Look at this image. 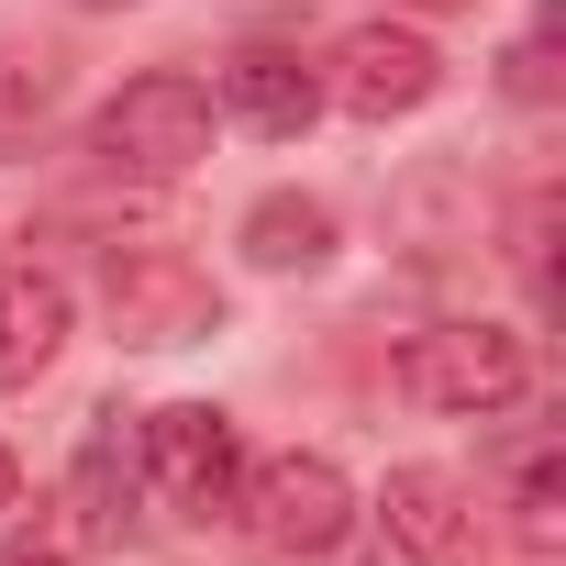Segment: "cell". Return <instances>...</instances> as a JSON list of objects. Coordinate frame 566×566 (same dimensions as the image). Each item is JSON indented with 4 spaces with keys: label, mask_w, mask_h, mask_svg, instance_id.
<instances>
[{
    "label": "cell",
    "mask_w": 566,
    "mask_h": 566,
    "mask_svg": "<svg viewBox=\"0 0 566 566\" xmlns=\"http://www.w3.org/2000/svg\"><path fill=\"white\" fill-rule=\"evenodd\" d=\"M0 566H67V544H34L23 533V544H0Z\"/></svg>",
    "instance_id": "cell-14"
},
{
    "label": "cell",
    "mask_w": 566,
    "mask_h": 566,
    "mask_svg": "<svg viewBox=\"0 0 566 566\" xmlns=\"http://www.w3.org/2000/svg\"><path fill=\"white\" fill-rule=\"evenodd\" d=\"M101 290H112V323H123V345H200V334H222V290H211V277L189 266V255H167V244H112V277H101Z\"/></svg>",
    "instance_id": "cell-6"
},
{
    "label": "cell",
    "mask_w": 566,
    "mask_h": 566,
    "mask_svg": "<svg viewBox=\"0 0 566 566\" xmlns=\"http://www.w3.org/2000/svg\"><path fill=\"white\" fill-rule=\"evenodd\" d=\"M134 455H145V489L178 500L189 522L233 511V489H244V433H233V411H211V400L134 411Z\"/></svg>",
    "instance_id": "cell-4"
},
{
    "label": "cell",
    "mask_w": 566,
    "mask_h": 566,
    "mask_svg": "<svg viewBox=\"0 0 566 566\" xmlns=\"http://www.w3.org/2000/svg\"><path fill=\"white\" fill-rule=\"evenodd\" d=\"M67 12H134V0H67Z\"/></svg>",
    "instance_id": "cell-16"
},
{
    "label": "cell",
    "mask_w": 566,
    "mask_h": 566,
    "mask_svg": "<svg viewBox=\"0 0 566 566\" xmlns=\"http://www.w3.org/2000/svg\"><path fill=\"white\" fill-rule=\"evenodd\" d=\"M211 112H222V123H244V134H266V145H290V134H312V123H323V67H312V56H290V45H244V56H222Z\"/></svg>",
    "instance_id": "cell-8"
},
{
    "label": "cell",
    "mask_w": 566,
    "mask_h": 566,
    "mask_svg": "<svg viewBox=\"0 0 566 566\" xmlns=\"http://www.w3.org/2000/svg\"><path fill=\"white\" fill-rule=\"evenodd\" d=\"M233 522H244V544L312 566V555H334L356 533V489H345L334 455H255L244 489H233Z\"/></svg>",
    "instance_id": "cell-3"
},
{
    "label": "cell",
    "mask_w": 566,
    "mask_h": 566,
    "mask_svg": "<svg viewBox=\"0 0 566 566\" xmlns=\"http://www.w3.org/2000/svg\"><path fill=\"white\" fill-rule=\"evenodd\" d=\"M134 489H145V455H134V411H90L78 455H67V533L78 544H112L134 522Z\"/></svg>",
    "instance_id": "cell-10"
},
{
    "label": "cell",
    "mask_w": 566,
    "mask_h": 566,
    "mask_svg": "<svg viewBox=\"0 0 566 566\" xmlns=\"http://www.w3.org/2000/svg\"><path fill=\"white\" fill-rule=\"evenodd\" d=\"M411 12H478V0H411Z\"/></svg>",
    "instance_id": "cell-17"
},
{
    "label": "cell",
    "mask_w": 566,
    "mask_h": 566,
    "mask_svg": "<svg viewBox=\"0 0 566 566\" xmlns=\"http://www.w3.org/2000/svg\"><path fill=\"white\" fill-rule=\"evenodd\" d=\"M12 489H23V467H12V444H0V511H12Z\"/></svg>",
    "instance_id": "cell-15"
},
{
    "label": "cell",
    "mask_w": 566,
    "mask_h": 566,
    "mask_svg": "<svg viewBox=\"0 0 566 566\" xmlns=\"http://www.w3.org/2000/svg\"><path fill=\"white\" fill-rule=\"evenodd\" d=\"M45 101H56V67L45 56H0V156L45 123Z\"/></svg>",
    "instance_id": "cell-12"
},
{
    "label": "cell",
    "mask_w": 566,
    "mask_h": 566,
    "mask_svg": "<svg viewBox=\"0 0 566 566\" xmlns=\"http://www.w3.org/2000/svg\"><path fill=\"white\" fill-rule=\"evenodd\" d=\"M511 511H522V544H533V555H555V533H566V522H555V455H533V467H522V500H511Z\"/></svg>",
    "instance_id": "cell-13"
},
{
    "label": "cell",
    "mask_w": 566,
    "mask_h": 566,
    "mask_svg": "<svg viewBox=\"0 0 566 566\" xmlns=\"http://www.w3.org/2000/svg\"><path fill=\"white\" fill-rule=\"evenodd\" d=\"M67 334H78L67 277L34 266V255H12V266H0V389H34V378L67 356Z\"/></svg>",
    "instance_id": "cell-9"
},
{
    "label": "cell",
    "mask_w": 566,
    "mask_h": 566,
    "mask_svg": "<svg viewBox=\"0 0 566 566\" xmlns=\"http://www.w3.org/2000/svg\"><path fill=\"white\" fill-rule=\"evenodd\" d=\"M378 522H389V544H400L411 566H467V555H478V489H467L455 467H389Z\"/></svg>",
    "instance_id": "cell-7"
},
{
    "label": "cell",
    "mask_w": 566,
    "mask_h": 566,
    "mask_svg": "<svg viewBox=\"0 0 566 566\" xmlns=\"http://www.w3.org/2000/svg\"><path fill=\"white\" fill-rule=\"evenodd\" d=\"M211 78H189V67H145V78H123L101 112H90V156L112 167V178H189L200 156H211Z\"/></svg>",
    "instance_id": "cell-1"
},
{
    "label": "cell",
    "mask_w": 566,
    "mask_h": 566,
    "mask_svg": "<svg viewBox=\"0 0 566 566\" xmlns=\"http://www.w3.org/2000/svg\"><path fill=\"white\" fill-rule=\"evenodd\" d=\"M244 255H255L266 277H312V266H334V200H312V189H266V200L244 211Z\"/></svg>",
    "instance_id": "cell-11"
},
{
    "label": "cell",
    "mask_w": 566,
    "mask_h": 566,
    "mask_svg": "<svg viewBox=\"0 0 566 566\" xmlns=\"http://www.w3.org/2000/svg\"><path fill=\"white\" fill-rule=\"evenodd\" d=\"M433 90H444V45L422 23H356L323 67V101L356 112V123H411Z\"/></svg>",
    "instance_id": "cell-5"
},
{
    "label": "cell",
    "mask_w": 566,
    "mask_h": 566,
    "mask_svg": "<svg viewBox=\"0 0 566 566\" xmlns=\"http://www.w3.org/2000/svg\"><path fill=\"white\" fill-rule=\"evenodd\" d=\"M533 389V345L511 323H422L400 345V400L422 411H455V422H489Z\"/></svg>",
    "instance_id": "cell-2"
}]
</instances>
